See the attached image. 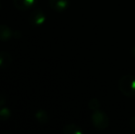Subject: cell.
<instances>
[{
  "mask_svg": "<svg viewBox=\"0 0 135 134\" xmlns=\"http://www.w3.org/2000/svg\"><path fill=\"white\" fill-rule=\"evenodd\" d=\"M119 89L126 97H135V77L124 75L119 80Z\"/></svg>",
  "mask_w": 135,
  "mask_h": 134,
  "instance_id": "obj_1",
  "label": "cell"
},
{
  "mask_svg": "<svg viewBox=\"0 0 135 134\" xmlns=\"http://www.w3.org/2000/svg\"><path fill=\"white\" fill-rule=\"evenodd\" d=\"M92 122L96 128L99 130H103L108 126V116L100 110H96L92 114Z\"/></svg>",
  "mask_w": 135,
  "mask_h": 134,
  "instance_id": "obj_2",
  "label": "cell"
},
{
  "mask_svg": "<svg viewBox=\"0 0 135 134\" xmlns=\"http://www.w3.org/2000/svg\"><path fill=\"white\" fill-rule=\"evenodd\" d=\"M46 20V16L45 14L41 10V9H35L32 11V13L30 16V22L32 26L39 27L44 24Z\"/></svg>",
  "mask_w": 135,
  "mask_h": 134,
  "instance_id": "obj_3",
  "label": "cell"
},
{
  "mask_svg": "<svg viewBox=\"0 0 135 134\" xmlns=\"http://www.w3.org/2000/svg\"><path fill=\"white\" fill-rule=\"evenodd\" d=\"M49 6L56 12H64L69 7V0H49Z\"/></svg>",
  "mask_w": 135,
  "mask_h": 134,
  "instance_id": "obj_4",
  "label": "cell"
},
{
  "mask_svg": "<svg viewBox=\"0 0 135 134\" xmlns=\"http://www.w3.org/2000/svg\"><path fill=\"white\" fill-rule=\"evenodd\" d=\"M36 1L37 0H13V4L17 9L25 11L31 8L35 5Z\"/></svg>",
  "mask_w": 135,
  "mask_h": 134,
  "instance_id": "obj_5",
  "label": "cell"
},
{
  "mask_svg": "<svg viewBox=\"0 0 135 134\" xmlns=\"http://www.w3.org/2000/svg\"><path fill=\"white\" fill-rule=\"evenodd\" d=\"M14 37L13 31L7 25L0 24V41H8Z\"/></svg>",
  "mask_w": 135,
  "mask_h": 134,
  "instance_id": "obj_6",
  "label": "cell"
},
{
  "mask_svg": "<svg viewBox=\"0 0 135 134\" xmlns=\"http://www.w3.org/2000/svg\"><path fill=\"white\" fill-rule=\"evenodd\" d=\"M12 63V56L9 52L1 51L0 52V68L5 69Z\"/></svg>",
  "mask_w": 135,
  "mask_h": 134,
  "instance_id": "obj_7",
  "label": "cell"
},
{
  "mask_svg": "<svg viewBox=\"0 0 135 134\" xmlns=\"http://www.w3.org/2000/svg\"><path fill=\"white\" fill-rule=\"evenodd\" d=\"M64 133L65 134H82L83 131L80 129V127L75 124H69V125L65 126L62 130Z\"/></svg>",
  "mask_w": 135,
  "mask_h": 134,
  "instance_id": "obj_8",
  "label": "cell"
},
{
  "mask_svg": "<svg viewBox=\"0 0 135 134\" xmlns=\"http://www.w3.org/2000/svg\"><path fill=\"white\" fill-rule=\"evenodd\" d=\"M35 118L38 122H40L41 124H44L46 122H48L49 120L48 113L45 110H43V109H39L35 113Z\"/></svg>",
  "mask_w": 135,
  "mask_h": 134,
  "instance_id": "obj_9",
  "label": "cell"
},
{
  "mask_svg": "<svg viewBox=\"0 0 135 134\" xmlns=\"http://www.w3.org/2000/svg\"><path fill=\"white\" fill-rule=\"evenodd\" d=\"M11 117V110L7 107H0V120L1 121H6L8 120Z\"/></svg>",
  "mask_w": 135,
  "mask_h": 134,
  "instance_id": "obj_10",
  "label": "cell"
},
{
  "mask_svg": "<svg viewBox=\"0 0 135 134\" xmlns=\"http://www.w3.org/2000/svg\"><path fill=\"white\" fill-rule=\"evenodd\" d=\"M6 102H7L6 97L3 95V94L0 93V107H4V105L6 104Z\"/></svg>",
  "mask_w": 135,
  "mask_h": 134,
  "instance_id": "obj_11",
  "label": "cell"
},
{
  "mask_svg": "<svg viewBox=\"0 0 135 134\" xmlns=\"http://www.w3.org/2000/svg\"><path fill=\"white\" fill-rule=\"evenodd\" d=\"M130 125H131V128L133 131H135V116L132 117L131 118V121H130Z\"/></svg>",
  "mask_w": 135,
  "mask_h": 134,
  "instance_id": "obj_12",
  "label": "cell"
}]
</instances>
